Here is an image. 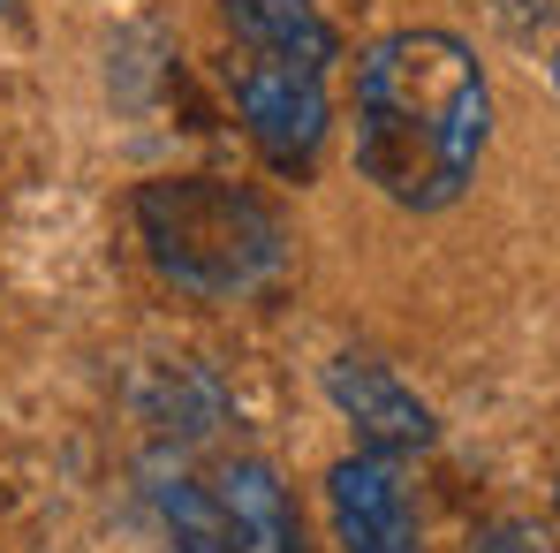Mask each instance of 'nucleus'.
Wrapping results in <instances>:
<instances>
[{
    "mask_svg": "<svg viewBox=\"0 0 560 553\" xmlns=\"http://www.w3.org/2000/svg\"><path fill=\"white\" fill-rule=\"evenodd\" d=\"M492 145V84L455 31L409 23L357 54V175L401 212L463 205Z\"/></svg>",
    "mask_w": 560,
    "mask_h": 553,
    "instance_id": "obj_1",
    "label": "nucleus"
},
{
    "mask_svg": "<svg viewBox=\"0 0 560 553\" xmlns=\"http://www.w3.org/2000/svg\"><path fill=\"white\" fill-rule=\"evenodd\" d=\"M228 23V92L243 106L250 145L273 175H311L334 129L326 77L341 61V31L318 0H220Z\"/></svg>",
    "mask_w": 560,
    "mask_h": 553,
    "instance_id": "obj_2",
    "label": "nucleus"
},
{
    "mask_svg": "<svg viewBox=\"0 0 560 553\" xmlns=\"http://www.w3.org/2000/svg\"><path fill=\"white\" fill-rule=\"evenodd\" d=\"M137 235L152 274L175 280L197 303H243L273 288L288 266L280 212L243 183L220 175H160L137 189Z\"/></svg>",
    "mask_w": 560,
    "mask_h": 553,
    "instance_id": "obj_3",
    "label": "nucleus"
},
{
    "mask_svg": "<svg viewBox=\"0 0 560 553\" xmlns=\"http://www.w3.org/2000/svg\"><path fill=\"white\" fill-rule=\"evenodd\" d=\"M326 531L341 553H424V516L401 456L349 448L326 470Z\"/></svg>",
    "mask_w": 560,
    "mask_h": 553,
    "instance_id": "obj_4",
    "label": "nucleus"
},
{
    "mask_svg": "<svg viewBox=\"0 0 560 553\" xmlns=\"http://www.w3.org/2000/svg\"><path fill=\"white\" fill-rule=\"evenodd\" d=\"M326 402L357 425V448H378V456H424L440 440L432 402H417V387H401L394 365L357 357V349H341L326 365Z\"/></svg>",
    "mask_w": 560,
    "mask_h": 553,
    "instance_id": "obj_5",
    "label": "nucleus"
},
{
    "mask_svg": "<svg viewBox=\"0 0 560 553\" xmlns=\"http://www.w3.org/2000/svg\"><path fill=\"white\" fill-rule=\"evenodd\" d=\"M212 493H220V516H228L235 553H311V539H303V508H295V485H288L266 456L220 462V470H212Z\"/></svg>",
    "mask_w": 560,
    "mask_h": 553,
    "instance_id": "obj_6",
    "label": "nucleus"
},
{
    "mask_svg": "<svg viewBox=\"0 0 560 553\" xmlns=\"http://www.w3.org/2000/svg\"><path fill=\"white\" fill-rule=\"evenodd\" d=\"M137 485H144V508L160 516V531H167V546H175V553H235L212 477H197L183 456H167V448L144 456V462H137Z\"/></svg>",
    "mask_w": 560,
    "mask_h": 553,
    "instance_id": "obj_7",
    "label": "nucleus"
},
{
    "mask_svg": "<svg viewBox=\"0 0 560 553\" xmlns=\"http://www.w3.org/2000/svg\"><path fill=\"white\" fill-rule=\"evenodd\" d=\"M144 425L160 433V440H175V448H189V440H205L220 417H228V387L212 379L205 365H189V357H175V365H152L144 371Z\"/></svg>",
    "mask_w": 560,
    "mask_h": 553,
    "instance_id": "obj_8",
    "label": "nucleus"
},
{
    "mask_svg": "<svg viewBox=\"0 0 560 553\" xmlns=\"http://www.w3.org/2000/svg\"><path fill=\"white\" fill-rule=\"evenodd\" d=\"M546 69H553V92H560V46H553V61H546Z\"/></svg>",
    "mask_w": 560,
    "mask_h": 553,
    "instance_id": "obj_9",
    "label": "nucleus"
}]
</instances>
